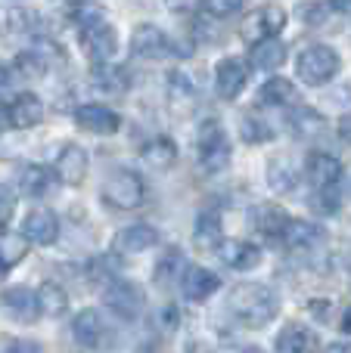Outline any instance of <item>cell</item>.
<instances>
[{"mask_svg": "<svg viewBox=\"0 0 351 353\" xmlns=\"http://www.w3.org/2000/svg\"><path fill=\"white\" fill-rule=\"evenodd\" d=\"M227 310L234 313V319L246 329H265L267 323H274L280 313V298L274 288L267 285H255V282H246V285H236L227 298Z\"/></svg>", "mask_w": 351, "mask_h": 353, "instance_id": "obj_1", "label": "cell"}, {"mask_svg": "<svg viewBox=\"0 0 351 353\" xmlns=\"http://www.w3.org/2000/svg\"><path fill=\"white\" fill-rule=\"evenodd\" d=\"M196 149H199V168H202L205 174H221L224 168L230 165V155H234L230 137L218 118H209V121L199 124Z\"/></svg>", "mask_w": 351, "mask_h": 353, "instance_id": "obj_2", "label": "cell"}, {"mask_svg": "<svg viewBox=\"0 0 351 353\" xmlns=\"http://www.w3.org/2000/svg\"><path fill=\"white\" fill-rule=\"evenodd\" d=\"M339 53H336L333 47H327V43H311V47H305L302 53H298L296 59V74L302 84L308 87H323L330 84V81L339 74Z\"/></svg>", "mask_w": 351, "mask_h": 353, "instance_id": "obj_3", "label": "cell"}, {"mask_svg": "<svg viewBox=\"0 0 351 353\" xmlns=\"http://www.w3.org/2000/svg\"><path fill=\"white\" fill-rule=\"evenodd\" d=\"M103 201L115 211H137L146 201V183L137 171L118 168L106 176L103 183Z\"/></svg>", "mask_w": 351, "mask_h": 353, "instance_id": "obj_4", "label": "cell"}, {"mask_svg": "<svg viewBox=\"0 0 351 353\" xmlns=\"http://www.w3.org/2000/svg\"><path fill=\"white\" fill-rule=\"evenodd\" d=\"M103 304L109 307L112 316L124 319V323H134V319H140L143 307H146V294H143V288L137 282L112 279L103 288Z\"/></svg>", "mask_w": 351, "mask_h": 353, "instance_id": "obj_5", "label": "cell"}, {"mask_svg": "<svg viewBox=\"0 0 351 353\" xmlns=\"http://www.w3.org/2000/svg\"><path fill=\"white\" fill-rule=\"evenodd\" d=\"M72 338L87 350H103V347H109V341H112V329L103 319V313L87 307V310H81L78 316L72 319Z\"/></svg>", "mask_w": 351, "mask_h": 353, "instance_id": "obj_6", "label": "cell"}, {"mask_svg": "<svg viewBox=\"0 0 351 353\" xmlns=\"http://www.w3.org/2000/svg\"><path fill=\"white\" fill-rule=\"evenodd\" d=\"M131 53L137 59H165L171 53H180L174 47V41L159 28V25H137L134 34H131Z\"/></svg>", "mask_w": 351, "mask_h": 353, "instance_id": "obj_7", "label": "cell"}, {"mask_svg": "<svg viewBox=\"0 0 351 353\" xmlns=\"http://www.w3.org/2000/svg\"><path fill=\"white\" fill-rule=\"evenodd\" d=\"M0 313L10 316L12 323L31 325L41 316V307H37V292H31L28 285H10L0 292Z\"/></svg>", "mask_w": 351, "mask_h": 353, "instance_id": "obj_8", "label": "cell"}, {"mask_svg": "<svg viewBox=\"0 0 351 353\" xmlns=\"http://www.w3.org/2000/svg\"><path fill=\"white\" fill-rule=\"evenodd\" d=\"M81 50L87 53V59L97 65H109L118 53V31L112 28L109 22L97 25V28H87L81 31Z\"/></svg>", "mask_w": 351, "mask_h": 353, "instance_id": "obj_9", "label": "cell"}, {"mask_svg": "<svg viewBox=\"0 0 351 353\" xmlns=\"http://www.w3.org/2000/svg\"><path fill=\"white\" fill-rule=\"evenodd\" d=\"M75 124H78L84 134H93V137H109V134H118L122 128V115L115 109L103 103H84L75 109Z\"/></svg>", "mask_w": 351, "mask_h": 353, "instance_id": "obj_10", "label": "cell"}, {"mask_svg": "<svg viewBox=\"0 0 351 353\" xmlns=\"http://www.w3.org/2000/svg\"><path fill=\"white\" fill-rule=\"evenodd\" d=\"M249 84V62H243L240 56H224L215 65V90L221 99H236Z\"/></svg>", "mask_w": 351, "mask_h": 353, "instance_id": "obj_11", "label": "cell"}, {"mask_svg": "<svg viewBox=\"0 0 351 353\" xmlns=\"http://www.w3.org/2000/svg\"><path fill=\"white\" fill-rule=\"evenodd\" d=\"M87 168H91V155H87L84 146H78V143L62 146V152L56 155V161H53L56 180L66 183V186H81L87 176Z\"/></svg>", "mask_w": 351, "mask_h": 353, "instance_id": "obj_12", "label": "cell"}, {"mask_svg": "<svg viewBox=\"0 0 351 353\" xmlns=\"http://www.w3.org/2000/svg\"><path fill=\"white\" fill-rule=\"evenodd\" d=\"M19 232H22V239L28 245H53L59 239V220L47 208H35V211L25 214Z\"/></svg>", "mask_w": 351, "mask_h": 353, "instance_id": "obj_13", "label": "cell"}, {"mask_svg": "<svg viewBox=\"0 0 351 353\" xmlns=\"http://www.w3.org/2000/svg\"><path fill=\"white\" fill-rule=\"evenodd\" d=\"M218 288H221V279H218L211 270L199 267V263H187L184 273H180V292H184V298L193 301V304L209 301Z\"/></svg>", "mask_w": 351, "mask_h": 353, "instance_id": "obj_14", "label": "cell"}, {"mask_svg": "<svg viewBox=\"0 0 351 353\" xmlns=\"http://www.w3.org/2000/svg\"><path fill=\"white\" fill-rule=\"evenodd\" d=\"M283 28H286V10L277 3H267L249 16V22L243 25V34L258 43V41H267V37H277Z\"/></svg>", "mask_w": 351, "mask_h": 353, "instance_id": "obj_15", "label": "cell"}, {"mask_svg": "<svg viewBox=\"0 0 351 353\" xmlns=\"http://www.w3.org/2000/svg\"><path fill=\"white\" fill-rule=\"evenodd\" d=\"M3 115H6V124L16 130L37 128L44 118V99L37 97V93H19V97L10 99Z\"/></svg>", "mask_w": 351, "mask_h": 353, "instance_id": "obj_16", "label": "cell"}, {"mask_svg": "<svg viewBox=\"0 0 351 353\" xmlns=\"http://www.w3.org/2000/svg\"><path fill=\"white\" fill-rule=\"evenodd\" d=\"M305 176H308L317 189H336L342 180V161L336 159V155L323 152V149L308 152V159H305Z\"/></svg>", "mask_w": 351, "mask_h": 353, "instance_id": "obj_17", "label": "cell"}, {"mask_svg": "<svg viewBox=\"0 0 351 353\" xmlns=\"http://www.w3.org/2000/svg\"><path fill=\"white\" fill-rule=\"evenodd\" d=\"M218 257H221L230 270L246 273V270H255L261 263V248L246 242V239H224L221 248H218Z\"/></svg>", "mask_w": 351, "mask_h": 353, "instance_id": "obj_18", "label": "cell"}, {"mask_svg": "<svg viewBox=\"0 0 351 353\" xmlns=\"http://www.w3.org/2000/svg\"><path fill=\"white\" fill-rule=\"evenodd\" d=\"M317 347H321L317 335L302 323L283 325L277 341H274V353H317Z\"/></svg>", "mask_w": 351, "mask_h": 353, "instance_id": "obj_19", "label": "cell"}, {"mask_svg": "<svg viewBox=\"0 0 351 353\" xmlns=\"http://www.w3.org/2000/svg\"><path fill=\"white\" fill-rule=\"evenodd\" d=\"M159 245V230L149 223H131L124 230H118L115 236V248L122 254H143V251Z\"/></svg>", "mask_w": 351, "mask_h": 353, "instance_id": "obj_20", "label": "cell"}, {"mask_svg": "<svg viewBox=\"0 0 351 353\" xmlns=\"http://www.w3.org/2000/svg\"><path fill=\"white\" fill-rule=\"evenodd\" d=\"M323 239H327V232L317 223H311V220L290 217V226H286V232H283V245H290L292 251H314L323 245Z\"/></svg>", "mask_w": 351, "mask_h": 353, "instance_id": "obj_21", "label": "cell"}, {"mask_svg": "<svg viewBox=\"0 0 351 353\" xmlns=\"http://www.w3.org/2000/svg\"><path fill=\"white\" fill-rule=\"evenodd\" d=\"M252 223L265 239L283 242V232H286V226H290V214L280 205H258L252 214Z\"/></svg>", "mask_w": 351, "mask_h": 353, "instance_id": "obj_22", "label": "cell"}, {"mask_svg": "<svg viewBox=\"0 0 351 353\" xmlns=\"http://www.w3.org/2000/svg\"><path fill=\"white\" fill-rule=\"evenodd\" d=\"M286 62V47L277 37H267V41L252 43L249 50V68H258V72H274Z\"/></svg>", "mask_w": 351, "mask_h": 353, "instance_id": "obj_23", "label": "cell"}, {"mask_svg": "<svg viewBox=\"0 0 351 353\" xmlns=\"http://www.w3.org/2000/svg\"><path fill=\"white\" fill-rule=\"evenodd\" d=\"M193 242L196 248L202 251H218L224 242V226H221V217L215 211H202L196 217V226H193Z\"/></svg>", "mask_w": 351, "mask_h": 353, "instance_id": "obj_24", "label": "cell"}, {"mask_svg": "<svg viewBox=\"0 0 351 353\" xmlns=\"http://www.w3.org/2000/svg\"><path fill=\"white\" fill-rule=\"evenodd\" d=\"M140 159L146 161V165H153V168H159V171H165V168H171L174 161H178V143H174L171 137L159 134V137H153V140L143 143Z\"/></svg>", "mask_w": 351, "mask_h": 353, "instance_id": "obj_25", "label": "cell"}, {"mask_svg": "<svg viewBox=\"0 0 351 353\" xmlns=\"http://www.w3.org/2000/svg\"><path fill=\"white\" fill-rule=\"evenodd\" d=\"M53 180H56V174L47 171L44 165H28L19 174V192L28 195V199H44L53 189Z\"/></svg>", "mask_w": 351, "mask_h": 353, "instance_id": "obj_26", "label": "cell"}, {"mask_svg": "<svg viewBox=\"0 0 351 353\" xmlns=\"http://www.w3.org/2000/svg\"><path fill=\"white\" fill-rule=\"evenodd\" d=\"M265 180H267V186H271L277 195H292L298 189V174H296V168H292L286 159H271V161H267Z\"/></svg>", "mask_w": 351, "mask_h": 353, "instance_id": "obj_27", "label": "cell"}, {"mask_svg": "<svg viewBox=\"0 0 351 353\" xmlns=\"http://www.w3.org/2000/svg\"><path fill=\"white\" fill-rule=\"evenodd\" d=\"M165 84H168V103H171L178 112H187L196 105V99H199L196 84H193L184 72H171Z\"/></svg>", "mask_w": 351, "mask_h": 353, "instance_id": "obj_28", "label": "cell"}, {"mask_svg": "<svg viewBox=\"0 0 351 353\" xmlns=\"http://www.w3.org/2000/svg\"><path fill=\"white\" fill-rule=\"evenodd\" d=\"M292 99H296V90H292V81L286 78H271L261 84L258 97H255V105H261V109H277V105H290Z\"/></svg>", "mask_w": 351, "mask_h": 353, "instance_id": "obj_29", "label": "cell"}, {"mask_svg": "<svg viewBox=\"0 0 351 353\" xmlns=\"http://www.w3.org/2000/svg\"><path fill=\"white\" fill-rule=\"evenodd\" d=\"M37 307H41L44 316H66L68 310V294L66 288L59 285V282H41V288H37Z\"/></svg>", "mask_w": 351, "mask_h": 353, "instance_id": "obj_30", "label": "cell"}, {"mask_svg": "<svg viewBox=\"0 0 351 353\" xmlns=\"http://www.w3.org/2000/svg\"><path fill=\"white\" fill-rule=\"evenodd\" d=\"M286 124H290V130L298 137V140H311L314 134L323 130V115L314 112V109H308V105H298V109L290 112Z\"/></svg>", "mask_w": 351, "mask_h": 353, "instance_id": "obj_31", "label": "cell"}, {"mask_svg": "<svg viewBox=\"0 0 351 353\" xmlns=\"http://www.w3.org/2000/svg\"><path fill=\"white\" fill-rule=\"evenodd\" d=\"M68 19H72L81 31H87V28H97V25L106 22V10L97 0H72V3H68Z\"/></svg>", "mask_w": 351, "mask_h": 353, "instance_id": "obj_32", "label": "cell"}, {"mask_svg": "<svg viewBox=\"0 0 351 353\" xmlns=\"http://www.w3.org/2000/svg\"><path fill=\"white\" fill-rule=\"evenodd\" d=\"M93 87L103 93H124L128 90V72L118 65H97L93 68Z\"/></svg>", "mask_w": 351, "mask_h": 353, "instance_id": "obj_33", "label": "cell"}, {"mask_svg": "<svg viewBox=\"0 0 351 353\" xmlns=\"http://www.w3.org/2000/svg\"><path fill=\"white\" fill-rule=\"evenodd\" d=\"M12 68H16L22 78H44L47 74V59L41 56V50H25L12 59Z\"/></svg>", "mask_w": 351, "mask_h": 353, "instance_id": "obj_34", "label": "cell"}, {"mask_svg": "<svg viewBox=\"0 0 351 353\" xmlns=\"http://www.w3.org/2000/svg\"><path fill=\"white\" fill-rule=\"evenodd\" d=\"M25 248H28V242H25V239H19V236L0 239V273H3V270H10V267H16V263L25 257Z\"/></svg>", "mask_w": 351, "mask_h": 353, "instance_id": "obj_35", "label": "cell"}, {"mask_svg": "<svg viewBox=\"0 0 351 353\" xmlns=\"http://www.w3.org/2000/svg\"><path fill=\"white\" fill-rule=\"evenodd\" d=\"M184 257H180V251H168L165 257L159 261V267H155V282H171V279H178L180 282V273H184Z\"/></svg>", "mask_w": 351, "mask_h": 353, "instance_id": "obj_36", "label": "cell"}, {"mask_svg": "<svg viewBox=\"0 0 351 353\" xmlns=\"http://www.w3.org/2000/svg\"><path fill=\"white\" fill-rule=\"evenodd\" d=\"M240 130H243V140H246V143H267L274 137V130L267 128L258 115H246V118H243Z\"/></svg>", "mask_w": 351, "mask_h": 353, "instance_id": "obj_37", "label": "cell"}, {"mask_svg": "<svg viewBox=\"0 0 351 353\" xmlns=\"http://www.w3.org/2000/svg\"><path fill=\"white\" fill-rule=\"evenodd\" d=\"M199 6L211 19H227V16H236L246 6V0H199Z\"/></svg>", "mask_w": 351, "mask_h": 353, "instance_id": "obj_38", "label": "cell"}, {"mask_svg": "<svg viewBox=\"0 0 351 353\" xmlns=\"http://www.w3.org/2000/svg\"><path fill=\"white\" fill-rule=\"evenodd\" d=\"M3 25H6V31H31V25H35V12L10 10V12H3Z\"/></svg>", "mask_w": 351, "mask_h": 353, "instance_id": "obj_39", "label": "cell"}, {"mask_svg": "<svg viewBox=\"0 0 351 353\" xmlns=\"http://www.w3.org/2000/svg\"><path fill=\"white\" fill-rule=\"evenodd\" d=\"M327 12H330V3H305L302 6V19L308 25H323L327 22Z\"/></svg>", "mask_w": 351, "mask_h": 353, "instance_id": "obj_40", "label": "cell"}, {"mask_svg": "<svg viewBox=\"0 0 351 353\" xmlns=\"http://www.w3.org/2000/svg\"><path fill=\"white\" fill-rule=\"evenodd\" d=\"M3 353H44V347L37 341H28V338H16V341L6 344Z\"/></svg>", "mask_w": 351, "mask_h": 353, "instance_id": "obj_41", "label": "cell"}, {"mask_svg": "<svg viewBox=\"0 0 351 353\" xmlns=\"http://www.w3.org/2000/svg\"><path fill=\"white\" fill-rule=\"evenodd\" d=\"M12 208H16V192L10 186H0V223L12 214Z\"/></svg>", "mask_w": 351, "mask_h": 353, "instance_id": "obj_42", "label": "cell"}, {"mask_svg": "<svg viewBox=\"0 0 351 353\" xmlns=\"http://www.w3.org/2000/svg\"><path fill=\"white\" fill-rule=\"evenodd\" d=\"M339 137L351 146V115H345V118L339 121Z\"/></svg>", "mask_w": 351, "mask_h": 353, "instance_id": "obj_43", "label": "cell"}, {"mask_svg": "<svg viewBox=\"0 0 351 353\" xmlns=\"http://www.w3.org/2000/svg\"><path fill=\"white\" fill-rule=\"evenodd\" d=\"M339 329H342V335H351V307H345V310H342Z\"/></svg>", "mask_w": 351, "mask_h": 353, "instance_id": "obj_44", "label": "cell"}, {"mask_svg": "<svg viewBox=\"0 0 351 353\" xmlns=\"http://www.w3.org/2000/svg\"><path fill=\"white\" fill-rule=\"evenodd\" d=\"M6 87H10V68L0 62V90H6Z\"/></svg>", "mask_w": 351, "mask_h": 353, "instance_id": "obj_45", "label": "cell"}, {"mask_svg": "<svg viewBox=\"0 0 351 353\" xmlns=\"http://www.w3.org/2000/svg\"><path fill=\"white\" fill-rule=\"evenodd\" d=\"M323 353H351V344H330Z\"/></svg>", "mask_w": 351, "mask_h": 353, "instance_id": "obj_46", "label": "cell"}, {"mask_svg": "<svg viewBox=\"0 0 351 353\" xmlns=\"http://www.w3.org/2000/svg\"><path fill=\"white\" fill-rule=\"evenodd\" d=\"M6 130V115H0V134Z\"/></svg>", "mask_w": 351, "mask_h": 353, "instance_id": "obj_47", "label": "cell"}]
</instances>
